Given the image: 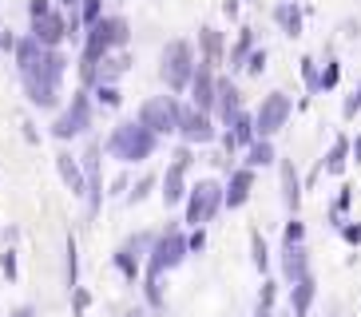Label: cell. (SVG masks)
Segmentation results:
<instances>
[{"mask_svg":"<svg viewBox=\"0 0 361 317\" xmlns=\"http://www.w3.org/2000/svg\"><path fill=\"white\" fill-rule=\"evenodd\" d=\"M92 95H96L104 107H119V104H123V92H119L116 84H96V92H92Z\"/></svg>","mask_w":361,"mask_h":317,"instance_id":"34","label":"cell"},{"mask_svg":"<svg viewBox=\"0 0 361 317\" xmlns=\"http://www.w3.org/2000/svg\"><path fill=\"white\" fill-rule=\"evenodd\" d=\"M314 297H318V282H314V274H306L302 282L290 285V309H294V317H310Z\"/></svg>","mask_w":361,"mask_h":317,"instance_id":"22","label":"cell"},{"mask_svg":"<svg viewBox=\"0 0 361 317\" xmlns=\"http://www.w3.org/2000/svg\"><path fill=\"white\" fill-rule=\"evenodd\" d=\"M44 52H48V48H44L32 32H28V36H20V44H16V52H12V56H16V68H20V72H28L32 63H40Z\"/></svg>","mask_w":361,"mask_h":317,"instance_id":"27","label":"cell"},{"mask_svg":"<svg viewBox=\"0 0 361 317\" xmlns=\"http://www.w3.org/2000/svg\"><path fill=\"white\" fill-rule=\"evenodd\" d=\"M341 116H345V119H357V116H361V84L353 87V95H345V107H341Z\"/></svg>","mask_w":361,"mask_h":317,"instance_id":"39","label":"cell"},{"mask_svg":"<svg viewBox=\"0 0 361 317\" xmlns=\"http://www.w3.org/2000/svg\"><path fill=\"white\" fill-rule=\"evenodd\" d=\"M187 246H191V254L207 250V230H202V226H195V230L187 234Z\"/></svg>","mask_w":361,"mask_h":317,"instance_id":"44","label":"cell"},{"mask_svg":"<svg viewBox=\"0 0 361 317\" xmlns=\"http://www.w3.org/2000/svg\"><path fill=\"white\" fill-rule=\"evenodd\" d=\"M56 4H64V8H80V0H56Z\"/></svg>","mask_w":361,"mask_h":317,"instance_id":"51","label":"cell"},{"mask_svg":"<svg viewBox=\"0 0 361 317\" xmlns=\"http://www.w3.org/2000/svg\"><path fill=\"white\" fill-rule=\"evenodd\" d=\"M68 290H75L80 285V250H75V238H68Z\"/></svg>","mask_w":361,"mask_h":317,"instance_id":"33","label":"cell"},{"mask_svg":"<svg viewBox=\"0 0 361 317\" xmlns=\"http://www.w3.org/2000/svg\"><path fill=\"white\" fill-rule=\"evenodd\" d=\"M341 238H345L350 246H361V226L357 222H341Z\"/></svg>","mask_w":361,"mask_h":317,"instance_id":"45","label":"cell"},{"mask_svg":"<svg viewBox=\"0 0 361 317\" xmlns=\"http://www.w3.org/2000/svg\"><path fill=\"white\" fill-rule=\"evenodd\" d=\"M84 179H87V218H96L99 214V206H104V143H87V151H84Z\"/></svg>","mask_w":361,"mask_h":317,"instance_id":"11","label":"cell"},{"mask_svg":"<svg viewBox=\"0 0 361 317\" xmlns=\"http://www.w3.org/2000/svg\"><path fill=\"white\" fill-rule=\"evenodd\" d=\"M353 163H361V135L353 139Z\"/></svg>","mask_w":361,"mask_h":317,"instance_id":"50","label":"cell"},{"mask_svg":"<svg viewBox=\"0 0 361 317\" xmlns=\"http://www.w3.org/2000/svg\"><path fill=\"white\" fill-rule=\"evenodd\" d=\"M143 294H147V302L155 309L163 306V290H159V278H143Z\"/></svg>","mask_w":361,"mask_h":317,"instance_id":"41","label":"cell"},{"mask_svg":"<svg viewBox=\"0 0 361 317\" xmlns=\"http://www.w3.org/2000/svg\"><path fill=\"white\" fill-rule=\"evenodd\" d=\"M274 297H278V282H274V278H266L262 290H258V317L274 313Z\"/></svg>","mask_w":361,"mask_h":317,"instance_id":"31","label":"cell"},{"mask_svg":"<svg viewBox=\"0 0 361 317\" xmlns=\"http://www.w3.org/2000/svg\"><path fill=\"white\" fill-rule=\"evenodd\" d=\"M151 190H155V175H147V179H139V182H135V190L128 194V202H143V199L151 194Z\"/></svg>","mask_w":361,"mask_h":317,"instance_id":"40","label":"cell"},{"mask_svg":"<svg viewBox=\"0 0 361 317\" xmlns=\"http://www.w3.org/2000/svg\"><path fill=\"white\" fill-rule=\"evenodd\" d=\"M195 68H199V48H195V40L175 36V40L163 44V52H159V80L167 84L171 95H183L187 87H191Z\"/></svg>","mask_w":361,"mask_h":317,"instance_id":"3","label":"cell"},{"mask_svg":"<svg viewBox=\"0 0 361 317\" xmlns=\"http://www.w3.org/2000/svg\"><path fill=\"white\" fill-rule=\"evenodd\" d=\"M0 270H4V278H8V282H16V274H20V270H16V250L0 254Z\"/></svg>","mask_w":361,"mask_h":317,"instance_id":"42","label":"cell"},{"mask_svg":"<svg viewBox=\"0 0 361 317\" xmlns=\"http://www.w3.org/2000/svg\"><path fill=\"white\" fill-rule=\"evenodd\" d=\"M350 163H353V143H350L345 135H338V139H334V147H329V155H326V163H322V170L338 179L341 170L350 167Z\"/></svg>","mask_w":361,"mask_h":317,"instance_id":"23","label":"cell"},{"mask_svg":"<svg viewBox=\"0 0 361 317\" xmlns=\"http://www.w3.org/2000/svg\"><path fill=\"white\" fill-rule=\"evenodd\" d=\"M187 254H191V246H187V234L183 230L171 226V230L155 234L151 254H147V274L143 278H163V274H171V270H179Z\"/></svg>","mask_w":361,"mask_h":317,"instance_id":"5","label":"cell"},{"mask_svg":"<svg viewBox=\"0 0 361 317\" xmlns=\"http://www.w3.org/2000/svg\"><path fill=\"white\" fill-rule=\"evenodd\" d=\"M226 211V182L219 179H199L191 190H187V202H183V222L187 226H207L219 214Z\"/></svg>","mask_w":361,"mask_h":317,"instance_id":"4","label":"cell"},{"mask_svg":"<svg viewBox=\"0 0 361 317\" xmlns=\"http://www.w3.org/2000/svg\"><path fill=\"white\" fill-rule=\"evenodd\" d=\"M52 8H56L52 0H28V20H36V16H48Z\"/></svg>","mask_w":361,"mask_h":317,"instance_id":"43","label":"cell"},{"mask_svg":"<svg viewBox=\"0 0 361 317\" xmlns=\"http://www.w3.org/2000/svg\"><path fill=\"white\" fill-rule=\"evenodd\" d=\"M139 258H143V254H139L135 246H128V242L116 250V266H119V274L128 278V282H135V278H139Z\"/></svg>","mask_w":361,"mask_h":317,"instance_id":"28","label":"cell"},{"mask_svg":"<svg viewBox=\"0 0 361 317\" xmlns=\"http://www.w3.org/2000/svg\"><path fill=\"white\" fill-rule=\"evenodd\" d=\"M195 48H199V60L214 63V68H219V63H226V52H231V48H226V36L214 28V24H202V28H199Z\"/></svg>","mask_w":361,"mask_h":317,"instance_id":"17","label":"cell"},{"mask_svg":"<svg viewBox=\"0 0 361 317\" xmlns=\"http://www.w3.org/2000/svg\"><path fill=\"white\" fill-rule=\"evenodd\" d=\"M226 131H231L234 147H238V151H246V147H250V143H255V139H258V123H255V111H243V116L234 119V123L226 127Z\"/></svg>","mask_w":361,"mask_h":317,"instance_id":"26","label":"cell"},{"mask_svg":"<svg viewBox=\"0 0 361 317\" xmlns=\"http://www.w3.org/2000/svg\"><path fill=\"white\" fill-rule=\"evenodd\" d=\"M155 147H159V135L151 131V127H143L139 119H123V123L111 127V135L104 139V151L111 158H119V163H143V158L155 155Z\"/></svg>","mask_w":361,"mask_h":317,"instance_id":"2","label":"cell"},{"mask_svg":"<svg viewBox=\"0 0 361 317\" xmlns=\"http://www.w3.org/2000/svg\"><path fill=\"white\" fill-rule=\"evenodd\" d=\"M28 32H32L44 48H60V44L68 40V16L60 8H52L48 16H36V20L28 24Z\"/></svg>","mask_w":361,"mask_h":317,"instance_id":"14","label":"cell"},{"mask_svg":"<svg viewBox=\"0 0 361 317\" xmlns=\"http://www.w3.org/2000/svg\"><path fill=\"white\" fill-rule=\"evenodd\" d=\"M338 80H341V63H338V60H329L326 68H322V92L338 87Z\"/></svg>","mask_w":361,"mask_h":317,"instance_id":"37","label":"cell"},{"mask_svg":"<svg viewBox=\"0 0 361 317\" xmlns=\"http://www.w3.org/2000/svg\"><path fill=\"white\" fill-rule=\"evenodd\" d=\"M219 135V119L211 111H199L195 104H183L179 111V139L191 143V147H202V143H214Z\"/></svg>","mask_w":361,"mask_h":317,"instance_id":"10","label":"cell"},{"mask_svg":"<svg viewBox=\"0 0 361 317\" xmlns=\"http://www.w3.org/2000/svg\"><path fill=\"white\" fill-rule=\"evenodd\" d=\"M56 170H60V179L68 182V190L72 194H80V199H87V179H84V163L72 155V151H60L56 155Z\"/></svg>","mask_w":361,"mask_h":317,"instance_id":"21","label":"cell"},{"mask_svg":"<svg viewBox=\"0 0 361 317\" xmlns=\"http://www.w3.org/2000/svg\"><path fill=\"white\" fill-rule=\"evenodd\" d=\"M246 155V167H255V170H262V167H274L278 163V151H274V139H255L250 147L243 151Z\"/></svg>","mask_w":361,"mask_h":317,"instance_id":"25","label":"cell"},{"mask_svg":"<svg viewBox=\"0 0 361 317\" xmlns=\"http://www.w3.org/2000/svg\"><path fill=\"white\" fill-rule=\"evenodd\" d=\"M87 306H92V294L75 285V290H72V313H75V317H84V313H87Z\"/></svg>","mask_w":361,"mask_h":317,"instance_id":"38","label":"cell"},{"mask_svg":"<svg viewBox=\"0 0 361 317\" xmlns=\"http://www.w3.org/2000/svg\"><path fill=\"white\" fill-rule=\"evenodd\" d=\"M266 63H270V56H266V48H255L250 52V60H246V75H262Z\"/></svg>","mask_w":361,"mask_h":317,"instance_id":"36","label":"cell"},{"mask_svg":"<svg viewBox=\"0 0 361 317\" xmlns=\"http://www.w3.org/2000/svg\"><path fill=\"white\" fill-rule=\"evenodd\" d=\"M278 274H282V282H302V278L310 274V246L306 242H294V246H282V254H278Z\"/></svg>","mask_w":361,"mask_h":317,"instance_id":"15","label":"cell"},{"mask_svg":"<svg viewBox=\"0 0 361 317\" xmlns=\"http://www.w3.org/2000/svg\"><path fill=\"white\" fill-rule=\"evenodd\" d=\"M214 84H219L214 63L199 60V68H195V80H191V87H187V95H191V104L199 107V111H211V116H214Z\"/></svg>","mask_w":361,"mask_h":317,"instance_id":"13","label":"cell"},{"mask_svg":"<svg viewBox=\"0 0 361 317\" xmlns=\"http://www.w3.org/2000/svg\"><path fill=\"white\" fill-rule=\"evenodd\" d=\"M64 72H68V60L60 56V48H48V52L40 56V63H32L28 72H20L28 104L44 107V111H56V107H60V84H64Z\"/></svg>","mask_w":361,"mask_h":317,"instance_id":"1","label":"cell"},{"mask_svg":"<svg viewBox=\"0 0 361 317\" xmlns=\"http://www.w3.org/2000/svg\"><path fill=\"white\" fill-rule=\"evenodd\" d=\"M250 266H255L258 274L270 270V246H266V238L258 230H250Z\"/></svg>","mask_w":361,"mask_h":317,"instance_id":"30","label":"cell"},{"mask_svg":"<svg viewBox=\"0 0 361 317\" xmlns=\"http://www.w3.org/2000/svg\"><path fill=\"white\" fill-rule=\"evenodd\" d=\"M306 4H294V0H278L274 4V24L282 28V36H290V40H298L302 36V24H306Z\"/></svg>","mask_w":361,"mask_h":317,"instance_id":"19","label":"cell"},{"mask_svg":"<svg viewBox=\"0 0 361 317\" xmlns=\"http://www.w3.org/2000/svg\"><path fill=\"white\" fill-rule=\"evenodd\" d=\"M255 167H234L231 170V179H226V211H243L246 199H250V190H255Z\"/></svg>","mask_w":361,"mask_h":317,"instance_id":"16","label":"cell"},{"mask_svg":"<svg viewBox=\"0 0 361 317\" xmlns=\"http://www.w3.org/2000/svg\"><path fill=\"white\" fill-rule=\"evenodd\" d=\"M131 68V56L128 52H111V56H104V60L96 63V84H116L119 75Z\"/></svg>","mask_w":361,"mask_h":317,"instance_id":"24","label":"cell"},{"mask_svg":"<svg viewBox=\"0 0 361 317\" xmlns=\"http://www.w3.org/2000/svg\"><path fill=\"white\" fill-rule=\"evenodd\" d=\"M345 36H350V40H353V36H361V24L357 20H345Z\"/></svg>","mask_w":361,"mask_h":317,"instance_id":"47","label":"cell"},{"mask_svg":"<svg viewBox=\"0 0 361 317\" xmlns=\"http://www.w3.org/2000/svg\"><path fill=\"white\" fill-rule=\"evenodd\" d=\"M294 242H306V222L302 218H290L286 230H282V246H294Z\"/></svg>","mask_w":361,"mask_h":317,"instance_id":"35","label":"cell"},{"mask_svg":"<svg viewBox=\"0 0 361 317\" xmlns=\"http://www.w3.org/2000/svg\"><path fill=\"white\" fill-rule=\"evenodd\" d=\"M104 0H80V20H84V28H92L96 20H104Z\"/></svg>","mask_w":361,"mask_h":317,"instance_id":"32","label":"cell"},{"mask_svg":"<svg viewBox=\"0 0 361 317\" xmlns=\"http://www.w3.org/2000/svg\"><path fill=\"white\" fill-rule=\"evenodd\" d=\"M123 317H143V313H139V309H128V313H123Z\"/></svg>","mask_w":361,"mask_h":317,"instance_id":"52","label":"cell"},{"mask_svg":"<svg viewBox=\"0 0 361 317\" xmlns=\"http://www.w3.org/2000/svg\"><path fill=\"white\" fill-rule=\"evenodd\" d=\"M290 116H294V99H290L286 92H266L262 104H258V111H255L258 139H274L278 131L290 123Z\"/></svg>","mask_w":361,"mask_h":317,"instance_id":"8","label":"cell"},{"mask_svg":"<svg viewBox=\"0 0 361 317\" xmlns=\"http://www.w3.org/2000/svg\"><path fill=\"white\" fill-rule=\"evenodd\" d=\"M246 107H243L238 80L234 75H219V84H214V119H219V127H231Z\"/></svg>","mask_w":361,"mask_h":317,"instance_id":"12","label":"cell"},{"mask_svg":"<svg viewBox=\"0 0 361 317\" xmlns=\"http://www.w3.org/2000/svg\"><path fill=\"white\" fill-rule=\"evenodd\" d=\"M16 44H20V36H12L8 28H0V48L4 52H16Z\"/></svg>","mask_w":361,"mask_h":317,"instance_id":"46","label":"cell"},{"mask_svg":"<svg viewBox=\"0 0 361 317\" xmlns=\"http://www.w3.org/2000/svg\"><path fill=\"white\" fill-rule=\"evenodd\" d=\"M298 75H302V84H306L310 95L322 92V72H318V60H314V56H302V60H298Z\"/></svg>","mask_w":361,"mask_h":317,"instance_id":"29","label":"cell"},{"mask_svg":"<svg viewBox=\"0 0 361 317\" xmlns=\"http://www.w3.org/2000/svg\"><path fill=\"white\" fill-rule=\"evenodd\" d=\"M255 48H258L255 28H250V24H243V28H238V40H234L231 52H226V72H231V75L246 72V60H250V52H255Z\"/></svg>","mask_w":361,"mask_h":317,"instance_id":"20","label":"cell"},{"mask_svg":"<svg viewBox=\"0 0 361 317\" xmlns=\"http://www.w3.org/2000/svg\"><path fill=\"white\" fill-rule=\"evenodd\" d=\"M12 317H36V309L32 306H16V309H12Z\"/></svg>","mask_w":361,"mask_h":317,"instance_id":"48","label":"cell"},{"mask_svg":"<svg viewBox=\"0 0 361 317\" xmlns=\"http://www.w3.org/2000/svg\"><path fill=\"white\" fill-rule=\"evenodd\" d=\"M92 119H96V104H92V92L87 87H80V92L72 95V104L56 116L52 123V135L56 139H80L92 131Z\"/></svg>","mask_w":361,"mask_h":317,"instance_id":"6","label":"cell"},{"mask_svg":"<svg viewBox=\"0 0 361 317\" xmlns=\"http://www.w3.org/2000/svg\"><path fill=\"white\" fill-rule=\"evenodd\" d=\"M278 190H282V206H286L290 214H298V206H302V190H306V182L298 179V167L290 163V158H282V163H278Z\"/></svg>","mask_w":361,"mask_h":317,"instance_id":"18","label":"cell"},{"mask_svg":"<svg viewBox=\"0 0 361 317\" xmlns=\"http://www.w3.org/2000/svg\"><path fill=\"white\" fill-rule=\"evenodd\" d=\"M195 155H191V143H183L179 151H175V158H171V167L163 170V179H159V194L167 206H179V202H187V170H191Z\"/></svg>","mask_w":361,"mask_h":317,"instance_id":"9","label":"cell"},{"mask_svg":"<svg viewBox=\"0 0 361 317\" xmlns=\"http://www.w3.org/2000/svg\"><path fill=\"white\" fill-rule=\"evenodd\" d=\"M223 12H226V16L234 20V16H238V0H226V4H223Z\"/></svg>","mask_w":361,"mask_h":317,"instance_id":"49","label":"cell"},{"mask_svg":"<svg viewBox=\"0 0 361 317\" xmlns=\"http://www.w3.org/2000/svg\"><path fill=\"white\" fill-rule=\"evenodd\" d=\"M147 4H159V0H147Z\"/></svg>","mask_w":361,"mask_h":317,"instance_id":"53","label":"cell"},{"mask_svg":"<svg viewBox=\"0 0 361 317\" xmlns=\"http://www.w3.org/2000/svg\"><path fill=\"white\" fill-rule=\"evenodd\" d=\"M179 111H183V104H179V95H151V99H143L139 104V123L143 127H151L155 135H179Z\"/></svg>","mask_w":361,"mask_h":317,"instance_id":"7","label":"cell"}]
</instances>
